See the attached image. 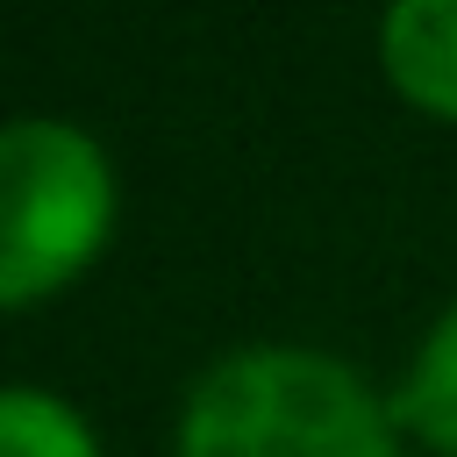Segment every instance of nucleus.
<instances>
[{"mask_svg": "<svg viewBox=\"0 0 457 457\" xmlns=\"http://www.w3.org/2000/svg\"><path fill=\"white\" fill-rule=\"evenodd\" d=\"M0 457H100L86 414L43 386H0Z\"/></svg>", "mask_w": 457, "mask_h": 457, "instance_id": "39448f33", "label": "nucleus"}, {"mask_svg": "<svg viewBox=\"0 0 457 457\" xmlns=\"http://www.w3.org/2000/svg\"><path fill=\"white\" fill-rule=\"evenodd\" d=\"M378 64L421 114L457 121V0H386Z\"/></svg>", "mask_w": 457, "mask_h": 457, "instance_id": "7ed1b4c3", "label": "nucleus"}, {"mask_svg": "<svg viewBox=\"0 0 457 457\" xmlns=\"http://www.w3.org/2000/svg\"><path fill=\"white\" fill-rule=\"evenodd\" d=\"M393 407L328 350L250 343L179 407V457H400Z\"/></svg>", "mask_w": 457, "mask_h": 457, "instance_id": "f257e3e1", "label": "nucleus"}, {"mask_svg": "<svg viewBox=\"0 0 457 457\" xmlns=\"http://www.w3.org/2000/svg\"><path fill=\"white\" fill-rule=\"evenodd\" d=\"M386 407H393V421L407 436L457 457V300L436 314V328L421 336V350H414V364H407V378H400V393Z\"/></svg>", "mask_w": 457, "mask_h": 457, "instance_id": "20e7f679", "label": "nucleus"}, {"mask_svg": "<svg viewBox=\"0 0 457 457\" xmlns=\"http://www.w3.org/2000/svg\"><path fill=\"white\" fill-rule=\"evenodd\" d=\"M114 228V164L107 150L57 121H0V307H29L71 286Z\"/></svg>", "mask_w": 457, "mask_h": 457, "instance_id": "f03ea898", "label": "nucleus"}]
</instances>
